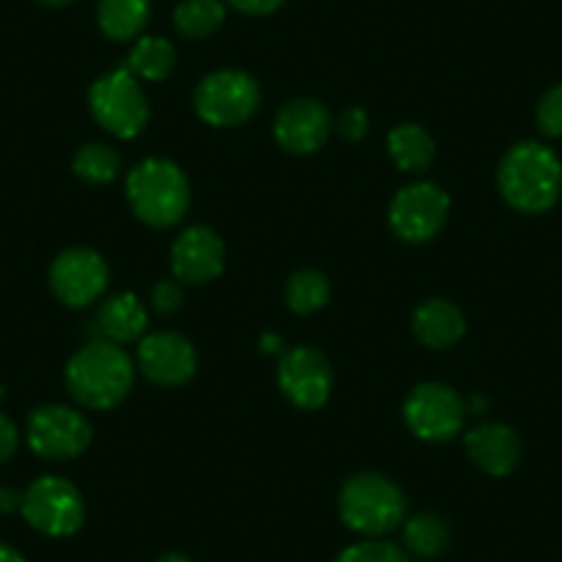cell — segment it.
<instances>
[{
  "label": "cell",
  "instance_id": "6da1fadb",
  "mask_svg": "<svg viewBox=\"0 0 562 562\" xmlns=\"http://www.w3.org/2000/svg\"><path fill=\"white\" fill-rule=\"evenodd\" d=\"M499 191L518 213L538 215L557 204L562 193V164L540 140H521L499 164Z\"/></svg>",
  "mask_w": 562,
  "mask_h": 562
},
{
  "label": "cell",
  "instance_id": "7a4b0ae2",
  "mask_svg": "<svg viewBox=\"0 0 562 562\" xmlns=\"http://www.w3.org/2000/svg\"><path fill=\"white\" fill-rule=\"evenodd\" d=\"M133 361L122 345L94 339L69 359L67 386L86 408H113L133 386Z\"/></svg>",
  "mask_w": 562,
  "mask_h": 562
},
{
  "label": "cell",
  "instance_id": "3957f363",
  "mask_svg": "<svg viewBox=\"0 0 562 562\" xmlns=\"http://www.w3.org/2000/svg\"><path fill=\"white\" fill-rule=\"evenodd\" d=\"M127 199L133 213L155 229L180 224L191 204V188L177 164L164 158L140 160L127 177Z\"/></svg>",
  "mask_w": 562,
  "mask_h": 562
},
{
  "label": "cell",
  "instance_id": "277c9868",
  "mask_svg": "<svg viewBox=\"0 0 562 562\" xmlns=\"http://www.w3.org/2000/svg\"><path fill=\"white\" fill-rule=\"evenodd\" d=\"M405 494L397 483L375 472L350 477L339 491V518L345 527L367 538H383L405 524Z\"/></svg>",
  "mask_w": 562,
  "mask_h": 562
},
{
  "label": "cell",
  "instance_id": "5b68a950",
  "mask_svg": "<svg viewBox=\"0 0 562 562\" xmlns=\"http://www.w3.org/2000/svg\"><path fill=\"white\" fill-rule=\"evenodd\" d=\"M89 108L97 122L116 138H135L149 122V102L138 78L127 69H113L94 80L89 89Z\"/></svg>",
  "mask_w": 562,
  "mask_h": 562
},
{
  "label": "cell",
  "instance_id": "8992f818",
  "mask_svg": "<svg viewBox=\"0 0 562 562\" xmlns=\"http://www.w3.org/2000/svg\"><path fill=\"white\" fill-rule=\"evenodd\" d=\"M20 513L36 532L47 538H69L83 527L86 505L80 491L64 477H40L23 491Z\"/></svg>",
  "mask_w": 562,
  "mask_h": 562
},
{
  "label": "cell",
  "instance_id": "52a82bcc",
  "mask_svg": "<svg viewBox=\"0 0 562 562\" xmlns=\"http://www.w3.org/2000/svg\"><path fill=\"white\" fill-rule=\"evenodd\" d=\"M193 105L213 127H235L259 108V83L243 69H218L196 86Z\"/></svg>",
  "mask_w": 562,
  "mask_h": 562
},
{
  "label": "cell",
  "instance_id": "ba28073f",
  "mask_svg": "<svg viewBox=\"0 0 562 562\" xmlns=\"http://www.w3.org/2000/svg\"><path fill=\"white\" fill-rule=\"evenodd\" d=\"M467 400L445 383H419L405 397L403 416L411 434L422 441H450L461 434L467 419Z\"/></svg>",
  "mask_w": 562,
  "mask_h": 562
},
{
  "label": "cell",
  "instance_id": "9c48e42d",
  "mask_svg": "<svg viewBox=\"0 0 562 562\" xmlns=\"http://www.w3.org/2000/svg\"><path fill=\"white\" fill-rule=\"evenodd\" d=\"M450 215V196L436 182H411L389 207L392 232L405 243H425L441 232Z\"/></svg>",
  "mask_w": 562,
  "mask_h": 562
},
{
  "label": "cell",
  "instance_id": "30bf717a",
  "mask_svg": "<svg viewBox=\"0 0 562 562\" xmlns=\"http://www.w3.org/2000/svg\"><path fill=\"white\" fill-rule=\"evenodd\" d=\"M89 441V419L67 405H42L29 416L31 450L47 461H67V458L80 456Z\"/></svg>",
  "mask_w": 562,
  "mask_h": 562
},
{
  "label": "cell",
  "instance_id": "8fae6325",
  "mask_svg": "<svg viewBox=\"0 0 562 562\" xmlns=\"http://www.w3.org/2000/svg\"><path fill=\"white\" fill-rule=\"evenodd\" d=\"M50 288L61 304L72 310L94 304L108 288V265L94 248H67L50 268Z\"/></svg>",
  "mask_w": 562,
  "mask_h": 562
},
{
  "label": "cell",
  "instance_id": "7c38bea8",
  "mask_svg": "<svg viewBox=\"0 0 562 562\" xmlns=\"http://www.w3.org/2000/svg\"><path fill=\"white\" fill-rule=\"evenodd\" d=\"M331 367L321 350L310 345L290 348L279 361V386L284 397L304 411L321 408L331 394Z\"/></svg>",
  "mask_w": 562,
  "mask_h": 562
},
{
  "label": "cell",
  "instance_id": "4fadbf2b",
  "mask_svg": "<svg viewBox=\"0 0 562 562\" xmlns=\"http://www.w3.org/2000/svg\"><path fill=\"white\" fill-rule=\"evenodd\" d=\"M196 348L182 334L158 331L140 339L138 367L153 383L182 386L196 375Z\"/></svg>",
  "mask_w": 562,
  "mask_h": 562
},
{
  "label": "cell",
  "instance_id": "5bb4252c",
  "mask_svg": "<svg viewBox=\"0 0 562 562\" xmlns=\"http://www.w3.org/2000/svg\"><path fill=\"white\" fill-rule=\"evenodd\" d=\"M226 262V248L221 237L207 226H191L171 246V270L188 284H207L218 279Z\"/></svg>",
  "mask_w": 562,
  "mask_h": 562
},
{
  "label": "cell",
  "instance_id": "9a60e30c",
  "mask_svg": "<svg viewBox=\"0 0 562 562\" xmlns=\"http://www.w3.org/2000/svg\"><path fill=\"white\" fill-rule=\"evenodd\" d=\"M273 133L281 149L293 155H312L326 144L331 133V116L317 100H293L279 111Z\"/></svg>",
  "mask_w": 562,
  "mask_h": 562
},
{
  "label": "cell",
  "instance_id": "2e32d148",
  "mask_svg": "<svg viewBox=\"0 0 562 562\" xmlns=\"http://www.w3.org/2000/svg\"><path fill=\"white\" fill-rule=\"evenodd\" d=\"M467 452L474 467L491 477H505L521 461V439L502 422H483L467 436Z\"/></svg>",
  "mask_w": 562,
  "mask_h": 562
},
{
  "label": "cell",
  "instance_id": "e0dca14e",
  "mask_svg": "<svg viewBox=\"0 0 562 562\" xmlns=\"http://www.w3.org/2000/svg\"><path fill=\"white\" fill-rule=\"evenodd\" d=\"M91 326H94L91 328L94 337L102 339V342H133V339H140L144 331H147V310H144V304L133 293L113 295V299H108L97 310Z\"/></svg>",
  "mask_w": 562,
  "mask_h": 562
},
{
  "label": "cell",
  "instance_id": "ac0fdd59",
  "mask_svg": "<svg viewBox=\"0 0 562 562\" xmlns=\"http://www.w3.org/2000/svg\"><path fill=\"white\" fill-rule=\"evenodd\" d=\"M467 331V317L456 304L445 299L425 301L419 310L414 312V334L422 345L428 348H450Z\"/></svg>",
  "mask_w": 562,
  "mask_h": 562
},
{
  "label": "cell",
  "instance_id": "d6986e66",
  "mask_svg": "<svg viewBox=\"0 0 562 562\" xmlns=\"http://www.w3.org/2000/svg\"><path fill=\"white\" fill-rule=\"evenodd\" d=\"M389 155L397 164V169L411 171V175H419V171L428 169L434 164L436 144L430 138V133L419 124H400L389 133Z\"/></svg>",
  "mask_w": 562,
  "mask_h": 562
},
{
  "label": "cell",
  "instance_id": "ffe728a7",
  "mask_svg": "<svg viewBox=\"0 0 562 562\" xmlns=\"http://www.w3.org/2000/svg\"><path fill=\"white\" fill-rule=\"evenodd\" d=\"M405 554L419 557V560H436L450 546V527L436 513H419V516L405 518L403 524Z\"/></svg>",
  "mask_w": 562,
  "mask_h": 562
},
{
  "label": "cell",
  "instance_id": "44dd1931",
  "mask_svg": "<svg viewBox=\"0 0 562 562\" xmlns=\"http://www.w3.org/2000/svg\"><path fill=\"white\" fill-rule=\"evenodd\" d=\"M149 12H153L149 0H100L97 23H100L102 34L124 42L144 31V25L149 23Z\"/></svg>",
  "mask_w": 562,
  "mask_h": 562
},
{
  "label": "cell",
  "instance_id": "7402d4cb",
  "mask_svg": "<svg viewBox=\"0 0 562 562\" xmlns=\"http://www.w3.org/2000/svg\"><path fill=\"white\" fill-rule=\"evenodd\" d=\"M175 61L177 53L169 40H164V36H140L133 45V50H130L127 67L124 69L130 75H135L138 80H153V83H158V80L169 78L171 69H175Z\"/></svg>",
  "mask_w": 562,
  "mask_h": 562
},
{
  "label": "cell",
  "instance_id": "603a6c76",
  "mask_svg": "<svg viewBox=\"0 0 562 562\" xmlns=\"http://www.w3.org/2000/svg\"><path fill=\"white\" fill-rule=\"evenodd\" d=\"M224 0H182L175 12V25L188 40H207L224 25Z\"/></svg>",
  "mask_w": 562,
  "mask_h": 562
},
{
  "label": "cell",
  "instance_id": "cb8c5ba5",
  "mask_svg": "<svg viewBox=\"0 0 562 562\" xmlns=\"http://www.w3.org/2000/svg\"><path fill=\"white\" fill-rule=\"evenodd\" d=\"M328 295H331L328 279L317 270H299L290 276L288 290H284V301L295 315H312L323 310L328 304Z\"/></svg>",
  "mask_w": 562,
  "mask_h": 562
},
{
  "label": "cell",
  "instance_id": "d4e9b609",
  "mask_svg": "<svg viewBox=\"0 0 562 562\" xmlns=\"http://www.w3.org/2000/svg\"><path fill=\"white\" fill-rule=\"evenodd\" d=\"M72 169L80 180L102 186V182L116 180L119 171H122V158H119L116 149L105 147V144H86L75 155Z\"/></svg>",
  "mask_w": 562,
  "mask_h": 562
},
{
  "label": "cell",
  "instance_id": "484cf974",
  "mask_svg": "<svg viewBox=\"0 0 562 562\" xmlns=\"http://www.w3.org/2000/svg\"><path fill=\"white\" fill-rule=\"evenodd\" d=\"M334 562H411V557L405 554L400 546L370 538V540H361V543L348 546V549H345Z\"/></svg>",
  "mask_w": 562,
  "mask_h": 562
},
{
  "label": "cell",
  "instance_id": "4316f807",
  "mask_svg": "<svg viewBox=\"0 0 562 562\" xmlns=\"http://www.w3.org/2000/svg\"><path fill=\"white\" fill-rule=\"evenodd\" d=\"M538 127L540 133L549 138H560L562 135V83L551 86L538 105Z\"/></svg>",
  "mask_w": 562,
  "mask_h": 562
},
{
  "label": "cell",
  "instance_id": "83f0119b",
  "mask_svg": "<svg viewBox=\"0 0 562 562\" xmlns=\"http://www.w3.org/2000/svg\"><path fill=\"white\" fill-rule=\"evenodd\" d=\"M182 304H186V293H182L180 279L177 281L164 279L155 284V290H153L155 312H160V315H175V312H180Z\"/></svg>",
  "mask_w": 562,
  "mask_h": 562
},
{
  "label": "cell",
  "instance_id": "f1b7e54d",
  "mask_svg": "<svg viewBox=\"0 0 562 562\" xmlns=\"http://www.w3.org/2000/svg\"><path fill=\"white\" fill-rule=\"evenodd\" d=\"M367 127H370V122H367V113L361 111V108H350V111H345L342 116H339V122H337L339 135H342V138H348V140L364 138Z\"/></svg>",
  "mask_w": 562,
  "mask_h": 562
},
{
  "label": "cell",
  "instance_id": "f546056e",
  "mask_svg": "<svg viewBox=\"0 0 562 562\" xmlns=\"http://www.w3.org/2000/svg\"><path fill=\"white\" fill-rule=\"evenodd\" d=\"M20 447V430L7 414H0V463H7L9 458H14Z\"/></svg>",
  "mask_w": 562,
  "mask_h": 562
},
{
  "label": "cell",
  "instance_id": "4dcf8cb0",
  "mask_svg": "<svg viewBox=\"0 0 562 562\" xmlns=\"http://www.w3.org/2000/svg\"><path fill=\"white\" fill-rule=\"evenodd\" d=\"M226 7H232V9H237V12H243V14H270V12H276V9L281 7V3H284V0H224Z\"/></svg>",
  "mask_w": 562,
  "mask_h": 562
},
{
  "label": "cell",
  "instance_id": "1f68e13d",
  "mask_svg": "<svg viewBox=\"0 0 562 562\" xmlns=\"http://www.w3.org/2000/svg\"><path fill=\"white\" fill-rule=\"evenodd\" d=\"M20 505H23V494L12 488H0V513L20 510Z\"/></svg>",
  "mask_w": 562,
  "mask_h": 562
},
{
  "label": "cell",
  "instance_id": "d6a6232c",
  "mask_svg": "<svg viewBox=\"0 0 562 562\" xmlns=\"http://www.w3.org/2000/svg\"><path fill=\"white\" fill-rule=\"evenodd\" d=\"M0 562H25V557L9 543H0Z\"/></svg>",
  "mask_w": 562,
  "mask_h": 562
},
{
  "label": "cell",
  "instance_id": "836d02e7",
  "mask_svg": "<svg viewBox=\"0 0 562 562\" xmlns=\"http://www.w3.org/2000/svg\"><path fill=\"white\" fill-rule=\"evenodd\" d=\"M158 562H193V560H191V557L180 554V551H166V554L160 557Z\"/></svg>",
  "mask_w": 562,
  "mask_h": 562
},
{
  "label": "cell",
  "instance_id": "e575fe53",
  "mask_svg": "<svg viewBox=\"0 0 562 562\" xmlns=\"http://www.w3.org/2000/svg\"><path fill=\"white\" fill-rule=\"evenodd\" d=\"M40 3H45V7H67L69 0H40Z\"/></svg>",
  "mask_w": 562,
  "mask_h": 562
},
{
  "label": "cell",
  "instance_id": "d590c367",
  "mask_svg": "<svg viewBox=\"0 0 562 562\" xmlns=\"http://www.w3.org/2000/svg\"><path fill=\"white\" fill-rule=\"evenodd\" d=\"M0 397H3V389H0Z\"/></svg>",
  "mask_w": 562,
  "mask_h": 562
}]
</instances>
